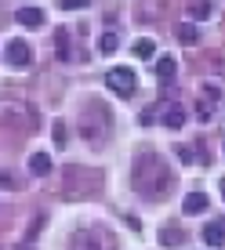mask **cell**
I'll use <instances>...</instances> for the list:
<instances>
[{
	"instance_id": "1",
	"label": "cell",
	"mask_w": 225,
	"mask_h": 250,
	"mask_svg": "<svg viewBox=\"0 0 225 250\" xmlns=\"http://www.w3.org/2000/svg\"><path fill=\"white\" fill-rule=\"evenodd\" d=\"M106 83H109V91H112V94H120V98H131V94H135V83H138V76H135V69L116 65V69H109Z\"/></svg>"
},
{
	"instance_id": "2",
	"label": "cell",
	"mask_w": 225,
	"mask_h": 250,
	"mask_svg": "<svg viewBox=\"0 0 225 250\" xmlns=\"http://www.w3.org/2000/svg\"><path fill=\"white\" fill-rule=\"evenodd\" d=\"M7 62H11L15 69H25L33 62V51H29V44H25V40H7Z\"/></svg>"
},
{
	"instance_id": "3",
	"label": "cell",
	"mask_w": 225,
	"mask_h": 250,
	"mask_svg": "<svg viewBox=\"0 0 225 250\" xmlns=\"http://www.w3.org/2000/svg\"><path fill=\"white\" fill-rule=\"evenodd\" d=\"M207 210V196L203 192H189L185 200H181V214H189V218H196V214Z\"/></svg>"
},
{
	"instance_id": "4",
	"label": "cell",
	"mask_w": 225,
	"mask_h": 250,
	"mask_svg": "<svg viewBox=\"0 0 225 250\" xmlns=\"http://www.w3.org/2000/svg\"><path fill=\"white\" fill-rule=\"evenodd\" d=\"M203 247H211V250L225 247V225H222V221H214V225L203 229Z\"/></svg>"
},
{
	"instance_id": "5",
	"label": "cell",
	"mask_w": 225,
	"mask_h": 250,
	"mask_svg": "<svg viewBox=\"0 0 225 250\" xmlns=\"http://www.w3.org/2000/svg\"><path fill=\"white\" fill-rule=\"evenodd\" d=\"M15 22L19 25H40L44 22V11H40V7H19V11H15Z\"/></svg>"
},
{
	"instance_id": "6",
	"label": "cell",
	"mask_w": 225,
	"mask_h": 250,
	"mask_svg": "<svg viewBox=\"0 0 225 250\" xmlns=\"http://www.w3.org/2000/svg\"><path fill=\"white\" fill-rule=\"evenodd\" d=\"M135 55H138V58H157V40H153V37L135 40Z\"/></svg>"
},
{
	"instance_id": "7",
	"label": "cell",
	"mask_w": 225,
	"mask_h": 250,
	"mask_svg": "<svg viewBox=\"0 0 225 250\" xmlns=\"http://www.w3.org/2000/svg\"><path fill=\"white\" fill-rule=\"evenodd\" d=\"M29 170H33V174H47V170H51V156H47V152H33V156H29Z\"/></svg>"
},
{
	"instance_id": "8",
	"label": "cell",
	"mask_w": 225,
	"mask_h": 250,
	"mask_svg": "<svg viewBox=\"0 0 225 250\" xmlns=\"http://www.w3.org/2000/svg\"><path fill=\"white\" fill-rule=\"evenodd\" d=\"M175 58H171V55H160L157 58V76H160V80H171V76H175Z\"/></svg>"
},
{
	"instance_id": "9",
	"label": "cell",
	"mask_w": 225,
	"mask_h": 250,
	"mask_svg": "<svg viewBox=\"0 0 225 250\" xmlns=\"http://www.w3.org/2000/svg\"><path fill=\"white\" fill-rule=\"evenodd\" d=\"M163 124H167V127H171V131H178V127H181V124H185V113H181V109H178V105H171V109H167V113H163Z\"/></svg>"
},
{
	"instance_id": "10",
	"label": "cell",
	"mask_w": 225,
	"mask_h": 250,
	"mask_svg": "<svg viewBox=\"0 0 225 250\" xmlns=\"http://www.w3.org/2000/svg\"><path fill=\"white\" fill-rule=\"evenodd\" d=\"M178 40H181V44H196V40H200V29H196L193 22L178 25Z\"/></svg>"
},
{
	"instance_id": "11",
	"label": "cell",
	"mask_w": 225,
	"mask_h": 250,
	"mask_svg": "<svg viewBox=\"0 0 225 250\" xmlns=\"http://www.w3.org/2000/svg\"><path fill=\"white\" fill-rule=\"evenodd\" d=\"M116 47H120V37H116V33H106V37L98 40V51H102V55H112Z\"/></svg>"
},
{
	"instance_id": "12",
	"label": "cell",
	"mask_w": 225,
	"mask_h": 250,
	"mask_svg": "<svg viewBox=\"0 0 225 250\" xmlns=\"http://www.w3.org/2000/svg\"><path fill=\"white\" fill-rule=\"evenodd\" d=\"M189 15H193V19H207V15H211V4H207V0H196V4H189Z\"/></svg>"
},
{
	"instance_id": "13",
	"label": "cell",
	"mask_w": 225,
	"mask_h": 250,
	"mask_svg": "<svg viewBox=\"0 0 225 250\" xmlns=\"http://www.w3.org/2000/svg\"><path fill=\"white\" fill-rule=\"evenodd\" d=\"M160 243H163V247H178V243H181V232L163 229V232H160Z\"/></svg>"
},
{
	"instance_id": "14",
	"label": "cell",
	"mask_w": 225,
	"mask_h": 250,
	"mask_svg": "<svg viewBox=\"0 0 225 250\" xmlns=\"http://www.w3.org/2000/svg\"><path fill=\"white\" fill-rule=\"evenodd\" d=\"M88 4H91V0H62L66 11H80V7H88Z\"/></svg>"
},
{
	"instance_id": "15",
	"label": "cell",
	"mask_w": 225,
	"mask_h": 250,
	"mask_svg": "<svg viewBox=\"0 0 225 250\" xmlns=\"http://www.w3.org/2000/svg\"><path fill=\"white\" fill-rule=\"evenodd\" d=\"M55 142L66 145V127H62V124H55Z\"/></svg>"
},
{
	"instance_id": "16",
	"label": "cell",
	"mask_w": 225,
	"mask_h": 250,
	"mask_svg": "<svg viewBox=\"0 0 225 250\" xmlns=\"http://www.w3.org/2000/svg\"><path fill=\"white\" fill-rule=\"evenodd\" d=\"M222 196H225V182H222Z\"/></svg>"
},
{
	"instance_id": "17",
	"label": "cell",
	"mask_w": 225,
	"mask_h": 250,
	"mask_svg": "<svg viewBox=\"0 0 225 250\" xmlns=\"http://www.w3.org/2000/svg\"><path fill=\"white\" fill-rule=\"evenodd\" d=\"M19 250H25V247H19Z\"/></svg>"
}]
</instances>
